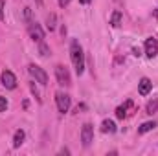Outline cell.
Here are the masks:
<instances>
[{
    "label": "cell",
    "instance_id": "1",
    "mask_svg": "<svg viewBox=\"0 0 158 156\" xmlns=\"http://www.w3.org/2000/svg\"><path fill=\"white\" fill-rule=\"evenodd\" d=\"M70 59L74 63V68H76L77 76H83V72H85V53H83V48H81L77 39H72V42H70Z\"/></svg>",
    "mask_w": 158,
    "mask_h": 156
},
{
    "label": "cell",
    "instance_id": "2",
    "mask_svg": "<svg viewBox=\"0 0 158 156\" xmlns=\"http://www.w3.org/2000/svg\"><path fill=\"white\" fill-rule=\"evenodd\" d=\"M28 72H30L31 77L35 79V83H39V84H42V86L48 84V74H46L40 66H37V64H30V66H28Z\"/></svg>",
    "mask_w": 158,
    "mask_h": 156
},
{
    "label": "cell",
    "instance_id": "3",
    "mask_svg": "<svg viewBox=\"0 0 158 156\" xmlns=\"http://www.w3.org/2000/svg\"><path fill=\"white\" fill-rule=\"evenodd\" d=\"M55 103H57V110H59L61 114H64V112H68L72 99H70L68 94H64V92H57V94H55Z\"/></svg>",
    "mask_w": 158,
    "mask_h": 156
},
{
    "label": "cell",
    "instance_id": "4",
    "mask_svg": "<svg viewBox=\"0 0 158 156\" xmlns=\"http://www.w3.org/2000/svg\"><path fill=\"white\" fill-rule=\"evenodd\" d=\"M55 77H57V83H59L61 86H70V84H72L68 68L63 66V64H57V66H55Z\"/></svg>",
    "mask_w": 158,
    "mask_h": 156
},
{
    "label": "cell",
    "instance_id": "5",
    "mask_svg": "<svg viewBox=\"0 0 158 156\" xmlns=\"http://www.w3.org/2000/svg\"><path fill=\"white\" fill-rule=\"evenodd\" d=\"M0 81H2V86H6L7 90H15L17 88V77L11 70H4L0 74Z\"/></svg>",
    "mask_w": 158,
    "mask_h": 156
},
{
    "label": "cell",
    "instance_id": "6",
    "mask_svg": "<svg viewBox=\"0 0 158 156\" xmlns=\"http://www.w3.org/2000/svg\"><path fill=\"white\" fill-rule=\"evenodd\" d=\"M94 140V127L90 123H85L83 129H81V142H83V147H88Z\"/></svg>",
    "mask_w": 158,
    "mask_h": 156
},
{
    "label": "cell",
    "instance_id": "7",
    "mask_svg": "<svg viewBox=\"0 0 158 156\" xmlns=\"http://www.w3.org/2000/svg\"><path fill=\"white\" fill-rule=\"evenodd\" d=\"M28 31H30V37L33 40H37V42H42V40H44V31H42L40 24H37L35 20L28 24Z\"/></svg>",
    "mask_w": 158,
    "mask_h": 156
},
{
    "label": "cell",
    "instance_id": "8",
    "mask_svg": "<svg viewBox=\"0 0 158 156\" xmlns=\"http://www.w3.org/2000/svg\"><path fill=\"white\" fill-rule=\"evenodd\" d=\"M145 55L149 59H153V57L158 55V40L155 37H149V39L145 40Z\"/></svg>",
    "mask_w": 158,
    "mask_h": 156
},
{
    "label": "cell",
    "instance_id": "9",
    "mask_svg": "<svg viewBox=\"0 0 158 156\" xmlns=\"http://www.w3.org/2000/svg\"><path fill=\"white\" fill-rule=\"evenodd\" d=\"M151 90H153V83H151V79H147V77L140 79V83H138V94H140V96H147Z\"/></svg>",
    "mask_w": 158,
    "mask_h": 156
},
{
    "label": "cell",
    "instance_id": "10",
    "mask_svg": "<svg viewBox=\"0 0 158 156\" xmlns=\"http://www.w3.org/2000/svg\"><path fill=\"white\" fill-rule=\"evenodd\" d=\"M101 132H103V134H112V132H116V125H114V121H110V119H103V123H101Z\"/></svg>",
    "mask_w": 158,
    "mask_h": 156
},
{
    "label": "cell",
    "instance_id": "11",
    "mask_svg": "<svg viewBox=\"0 0 158 156\" xmlns=\"http://www.w3.org/2000/svg\"><path fill=\"white\" fill-rule=\"evenodd\" d=\"M24 138H26V132H24L22 129H19V130L15 132V136H13V147L19 149V147L24 143Z\"/></svg>",
    "mask_w": 158,
    "mask_h": 156
},
{
    "label": "cell",
    "instance_id": "12",
    "mask_svg": "<svg viewBox=\"0 0 158 156\" xmlns=\"http://www.w3.org/2000/svg\"><path fill=\"white\" fill-rule=\"evenodd\" d=\"M132 107V101L129 99V101H125V105H121V107H118L116 109V117L118 119H123V117H127V110Z\"/></svg>",
    "mask_w": 158,
    "mask_h": 156
},
{
    "label": "cell",
    "instance_id": "13",
    "mask_svg": "<svg viewBox=\"0 0 158 156\" xmlns=\"http://www.w3.org/2000/svg\"><path fill=\"white\" fill-rule=\"evenodd\" d=\"M156 127V121H145L138 127V134H145V132H151L153 129Z\"/></svg>",
    "mask_w": 158,
    "mask_h": 156
},
{
    "label": "cell",
    "instance_id": "14",
    "mask_svg": "<svg viewBox=\"0 0 158 156\" xmlns=\"http://www.w3.org/2000/svg\"><path fill=\"white\" fill-rule=\"evenodd\" d=\"M156 110H158V99H151V101L147 103V107H145V112H147L149 116H153Z\"/></svg>",
    "mask_w": 158,
    "mask_h": 156
},
{
    "label": "cell",
    "instance_id": "15",
    "mask_svg": "<svg viewBox=\"0 0 158 156\" xmlns=\"http://www.w3.org/2000/svg\"><path fill=\"white\" fill-rule=\"evenodd\" d=\"M110 24H112V28H119V26H121V11H114V13H112Z\"/></svg>",
    "mask_w": 158,
    "mask_h": 156
},
{
    "label": "cell",
    "instance_id": "16",
    "mask_svg": "<svg viewBox=\"0 0 158 156\" xmlns=\"http://www.w3.org/2000/svg\"><path fill=\"white\" fill-rule=\"evenodd\" d=\"M39 51H40V55H42V57H46V55L50 53V48L44 44V40H42V42H39Z\"/></svg>",
    "mask_w": 158,
    "mask_h": 156
},
{
    "label": "cell",
    "instance_id": "17",
    "mask_svg": "<svg viewBox=\"0 0 158 156\" xmlns=\"http://www.w3.org/2000/svg\"><path fill=\"white\" fill-rule=\"evenodd\" d=\"M46 22H48V30H50V31H53V30H55V15L52 13V15L48 17V20H46Z\"/></svg>",
    "mask_w": 158,
    "mask_h": 156
},
{
    "label": "cell",
    "instance_id": "18",
    "mask_svg": "<svg viewBox=\"0 0 158 156\" xmlns=\"http://www.w3.org/2000/svg\"><path fill=\"white\" fill-rule=\"evenodd\" d=\"M30 90H31V92H33V96H35V97H37V101H42V97H40V94H39V90H37V86H35V83H30Z\"/></svg>",
    "mask_w": 158,
    "mask_h": 156
},
{
    "label": "cell",
    "instance_id": "19",
    "mask_svg": "<svg viewBox=\"0 0 158 156\" xmlns=\"http://www.w3.org/2000/svg\"><path fill=\"white\" fill-rule=\"evenodd\" d=\"M24 18L28 20V24L33 22V20H31V9H30V7H24Z\"/></svg>",
    "mask_w": 158,
    "mask_h": 156
},
{
    "label": "cell",
    "instance_id": "20",
    "mask_svg": "<svg viewBox=\"0 0 158 156\" xmlns=\"http://www.w3.org/2000/svg\"><path fill=\"white\" fill-rule=\"evenodd\" d=\"M6 109H7V99H6V97H2V96H0V112H4V110H6Z\"/></svg>",
    "mask_w": 158,
    "mask_h": 156
},
{
    "label": "cell",
    "instance_id": "21",
    "mask_svg": "<svg viewBox=\"0 0 158 156\" xmlns=\"http://www.w3.org/2000/svg\"><path fill=\"white\" fill-rule=\"evenodd\" d=\"M0 20H4V0H0Z\"/></svg>",
    "mask_w": 158,
    "mask_h": 156
},
{
    "label": "cell",
    "instance_id": "22",
    "mask_svg": "<svg viewBox=\"0 0 158 156\" xmlns=\"http://www.w3.org/2000/svg\"><path fill=\"white\" fill-rule=\"evenodd\" d=\"M57 2H59V6H61V7H66L72 0H57Z\"/></svg>",
    "mask_w": 158,
    "mask_h": 156
},
{
    "label": "cell",
    "instance_id": "23",
    "mask_svg": "<svg viewBox=\"0 0 158 156\" xmlns=\"http://www.w3.org/2000/svg\"><path fill=\"white\" fill-rule=\"evenodd\" d=\"M79 2H81V4H85V6H88V4H90L92 0H79Z\"/></svg>",
    "mask_w": 158,
    "mask_h": 156
},
{
    "label": "cell",
    "instance_id": "24",
    "mask_svg": "<svg viewBox=\"0 0 158 156\" xmlns=\"http://www.w3.org/2000/svg\"><path fill=\"white\" fill-rule=\"evenodd\" d=\"M35 2H37V6H42V4H44L42 0H35Z\"/></svg>",
    "mask_w": 158,
    "mask_h": 156
}]
</instances>
